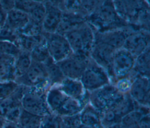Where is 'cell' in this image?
<instances>
[{
    "label": "cell",
    "instance_id": "6da1fadb",
    "mask_svg": "<svg viewBox=\"0 0 150 128\" xmlns=\"http://www.w3.org/2000/svg\"><path fill=\"white\" fill-rule=\"evenodd\" d=\"M86 21L96 32H104L128 26L118 15L113 1H101L96 9L89 15Z\"/></svg>",
    "mask_w": 150,
    "mask_h": 128
},
{
    "label": "cell",
    "instance_id": "7a4b0ae2",
    "mask_svg": "<svg viewBox=\"0 0 150 128\" xmlns=\"http://www.w3.org/2000/svg\"><path fill=\"white\" fill-rule=\"evenodd\" d=\"M74 54L90 56L94 43V29L86 21L64 35Z\"/></svg>",
    "mask_w": 150,
    "mask_h": 128
},
{
    "label": "cell",
    "instance_id": "3957f363",
    "mask_svg": "<svg viewBox=\"0 0 150 128\" xmlns=\"http://www.w3.org/2000/svg\"><path fill=\"white\" fill-rule=\"evenodd\" d=\"M46 90L35 87H26L21 99L22 109L32 114L45 117L52 114L46 100Z\"/></svg>",
    "mask_w": 150,
    "mask_h": 128
},
{
    "label": "cell",
    "instance_id": "277c9868",
    "mask_svg": "<svg viewBox=\"0 0 150 128\" xmlns=\"http://www.w3.org/2000/svg\"><path fill=\"white\" fill-rule=\"evenodd\" d=\"M80 81L84 89L90 92L110 83V77L106 70L95 63L91 58Z\"/></svg>",
    "mask_w": 150,
    "mask_h": 128
},
{
    "label": "cell",
    "instance_id": "5b68a950",
    "mask_svg": "<svg viewBox=\"0 0 150 128\" xmlns=\"http://www.w3.org/2000/svg\"><path fill=\"white\" fill-rule=\"evenodd\" d=\"M15 81L18 85L26 87L48 89L51 86L45 65L32 60L31 65L27 72Z\"/></svg>",
    "mask_w": 150,
    "mask_h": 128
},
{
    "label": "cell",
    "instance_id": "8992f818",
    "mask_svg": "<svg viewBox=\"0 0 150 128\" xmlns=\"http://www.w3.org/2000/svg\"><path fill=\"white\" fill-rule=\"evenodd\" d=\"M114 85L110 84L91 92L90 95L91 105L101 113L111 108L122 97Z\"/></svg>",
    "mask_w": 150,
    "mask_h": 128
},
{
    "label": "cell",
    "instance_id": "52a82bcc",
    "mask_svg": "<svg viewBox=\"0 0 150 128\" xmlns=\"http://www.w3.org/2000/svg\"><path fill=\"white\" fill-rule=\"evenodd\" d=\"M43 34L50 57L56 63L66 59L73 53L64 35L56 32H43Z\"/></svg>",
    "mask_w": 150,
    "mask_h": 128
},
{
    "label": "cell",
    "instance_id": "ba28073f",
    "mask_svg": "<svg viewBox=\"0 0 150 128\" xmlns=\"http://www.w3.org/2000/svg\"><path fill=\"white\" fill-rule=\"evenodd\" d=\"M135 60V57L123 48L115 50L109 73L110 78L117 81L128 77L132 71Z\"/></svg>",
    "mask_w": 150,
    "mask_h": 128
},
{
    "label": "cell",
    "instance_id": "9c48e42d",
    "mask_svg": "<svg viewBox=\"0 0 150 128\" xmlns=\"http://www.w3.org/2000/svg\"><path fill=\"white\" fill-rule=\"evenodd\" d=\"M90 59L88 56L73 53L69 57L56 64L65 78L80 80Z\"/></svg>",
    "mask_w": 150,
    "mask_h": 128
},
{
    "label": "cell",
    "instance_id": "30bf717a",
    "mask_svg": "<svg viewBox=\"0 0 150 128\" xmlns=\"http://www.w3.org/2000/svg\"><path fill=\"white\" fill-rule=\"evenodd\" d=\"M134 30L127 26L101 32L94 30V41L106 44L117 50L122 47L127 37Z\"/></svg>",
    "mask_w": 150,
    "mask_h": 128
},
{
    "label": "cell",
    "instance_id": "8fae6325",
    "mask_svg": "<svg viewBox=\"0 0 150 128\" xmlns=\"http://www.w3.org/2000/svg\"><path fill=\"white\" fill-rule=\"evenodd\" d=\"M149 47V32L134 30L127 37L122 48L135 57Z\"/></svg>",
    "mask_w": 150,
    "mask_h": 128
},
{
    "label": "cell",
    "instance_id": "7c38bea8",
    "mask_svg": "<svg viewBox=\"0 0 150 128\" xmlns=\"http://www.w3.org/2000/svg\"><path fill=\"white\" fill-rule=\"evenodd\" d=\"M129 95L138 105L148 107L149 103V78L137 75L132 81Z\"/></svg>",
    "mask_w": 150,
    "mask_h": 128
},
{
    "label": "cell",
    "instance_id": "4fadbf2b",
    "mask_svg": "<svg viewBox=\"0 0 150 128\" xmlns=\"http://www.w3.org/2000/svg\"><path fill=\"white\" fill-rule=\"evenodd\" d=\"M115 51V49L106 44L94 41L90 53V57L98 65L104 68L109 75Z\"/></svg>",
    "mask_w": 150,
    "mask_h": 128
},
{
    "label": "cell",
    "instance_id": "5bb4252c",
    "mask_svg": "<svg viewBox=\"0 0 150 128\" xmlns=\"http://www.w3.org/2000/svg\"><path fill=\"white\" fill-rule=\"evenodd\" d=\"M46 8V13L42 26L43 32L54 33L61 20L62 10L57 1H43Z\"/></svg>",
    "mask_w": 150,
    "mask_h": 128
},
{
    "label": "cell",
    "instance_id": "9a60e30c",
    "mask_svg": "<svg viewBox=\"0 0 150 128\" xmlns=\"http://www.w3.org/2000/svg\"><path fill=\"white\" fill-rule=\"evenodd\" d=\"M29 20L28 14L18 9L13 8L6 13L5 25L18 33L26 26Z\"/></svg>",
    "mask_w": 150,
    "mask_h": 128
},
{
    "label": "cell",
    "instance_id": "2e32d148",
    "mask_svg": "<svg viewBox=\"0 0 150 128\" xmlns=\"http://www.w3.org/2000/svg\"><path fill=\"white\" fill-rule=\"evenodd\" d=\"M56 85L66 95L79 101L84 96L86 90L79 79L64 78Z\"/></svg>",
    "mask_w": 150,
    "mask_h": 128
},
{
    "label": "cell",
    "instance_id": "e0dca14e",
    "mask_svg": "<svg viewBox=\"0 0 150 128\" xmlns=\"http://www.w3.org/2000/svg\"><path fill=\"white\" fill-rule=\"evenodd\" d=\"M81 123L83 124L101 128V113L91 104L87 105L80 112Z\"/></svg>",
    "mask_w": 150,
    "mask_h": 128
},
{
    "label": "cell",
    "instance_id": "ac0fdd59",
    "mask_svg": "<svg viewBox=\"0 0 150 128\" xmlns=\"http://www.w3.org/2000/svg\"><path fill=\"white\" fill-rule=\"evenodd\" d=\"M150 54L149 47L141 54L135 57L134 66L132 72L135 75L149 77Z\"/></svg>",
    "mask_w": 150,
    "mask_h": 128
},
{
    "label": "cell",
    "instance_id": "d6986e66",
    "mask_svg": "<svg viewBox=\"0 0 150 128\" xmlns=\"http://www.w3.org/2000/svg\"><path fill=\"white\" fill-rule=\"evenodd\" d=\"M32 63L30 53L21 50L19 54L15 58L13 69L15 80L23 75L29 68Z\"/></svg>",
    "mask_w": 150,
    "mask_h": 128
},
{
    "label": "cell",
    "instance_id": "ffe728a7",
    "mask_svg": "<svg viewBox=\"0 0 150 128\" xmlns=\"http://www.w3.org/2000/svg\"><path fill=\"white\" fill-rule=\"evenodd\" d=\"M43 118L22 109L16 125L18 128H40Z\"/></svg>",
    "mask_w": 150,
    "mask_h": 128
},
{
    "label": "cell",
    "instance_id": "44dd1931",
    "mask_svg": "<svg viewBox=\"0 0 150 128\" xmlns=\"http://www.w3.org/2000/svg\"><path fill=\"white\" fill-rule=\"evenodd\" d=\"M44 39L43 34L38 36H29L18 33L16 44L21 50L31 53V51L39 44Z\"/></svg>",
    "mask_w": 150,
    "mask_h": 128
},
{
    "label": "cell",
    "instance_id": "7402d4cb",
    "mask_svg": "<svg viewBox=\"0 0 150 128\" xmlns=\"http://www.w3.org/2000/svg\"><path fill=\"white\" fill-rule=\"evenodd\" d=\"M14 60L13 57L0 56V81H15Z\"/></svg>",
    "mask_w": 150,
    "mask_h": 128
},
{
    "label": "cell",
    "instance_id": "603a6c76",
    "mask_svg": "<svg viewBox=\"0 0 150 128\" xmlns=\"http://www.w3.org/2000/svg\"><path fill=\"white\" fill-rule=\"evenodd\" d=\"M146 107L136 108L134 110L124 116L121 119L120 123L124 128H137V125L141 118L145 115L148 114L146 112V109H144Z\"/></svg>",
    "mask_w": 150,
    "mask_h": 128
},
{
    "label": "cell",
    "instance_id": "cb8c5ba5",
    "mask_svg": "<svg viewBox=\"0 0 150 128\" xmlns=\"http://www.w3.org/2000/svg\"><path fill=\"white\" fill-rule=\"evenodd\" d=\"M30 56L33 61L43 64L51 58L46 47L45 37L42 41L31 51Z\"/></svg>",
    "mask_w": 150,
    "mask_h": 128
},
{
    "label": "cell",
    "instance_id": "d4e9b609",
    "mask_svg": "<svg viewBox=\"0 0 150 128\" xmlns=\"http://www.w3.org/2000/svg\"><path fill=\"white\" fill-rule=\"evenodd\" d=\"M43 33L42 24L38 23L29 18V20L26 26L18 33L29 36H38L42 35Z\"/></svg>",
    "mask_w": 150,
    "mask_h": 128
},
{
    "label": "cell",
    "instance_id": "484cf974",
    "mask_svg": "<svg viewBox=\"0 0 150 128\" xmlns=\"http://www.w3.org/2000/svg\"><path fill=\"white\" fill-rule=\"evenodd\" d=\"M21 50L17 44L14 43L0 41V56H6L15 58L19 54Z\"/></svg>",
    "mask_w": 150,
    "mask_h": 128
},
{
    "label": "cell",
    "instance_id": "4316f807",
    "mask_svg": "<svg viewBox=\"0 0 150 128\" xmlns=\"http://www.w3.org/2000/svg\"><path fill=\"white\" fill-rule=\"evenodd\" d=\"M15 81H0V100L11 96L19 87Z\"/></svg>",
    "mask_w": 150,
    "mask_h": 128
},
{
    "label": "cell",
    "instance_id": "83f0119b",
    "mask_svg": "<svg viewBox=\"0 0 150 128\" xmlns=\"http://www.w3.org/2000/svg\"><path fill=\"white\" fill-rule=\"evenodd\" d=\"M46 13V8L43 1H39L38 5L29 14L30 19L40 24L42 23Z\"/></svg>",
    "mask_w": 150,
    "mask_h": 128
},
{
    "label": "cell",
    "instance_id": "f1b7e54d",
    "mask_svg": "<svg viewBox=\"0 0 150 128\" xmlns=\"http://www.w3.org/2000/svg\"><path fill=\"white\" fill-rule=\"evenodd\" d=\"M18 33L4 25L0 27V41H7L16 44Z\"/></svg>",
    "mask_w": 150,
    "mask_h": 128
},
{
    "label": "cell",
    "instance_id": "f546056e",
    "mask_svg": "<svg viewBox=\"0 0 150 128\" xmlns=\"http://www.w3.org/2000/svg\"><path fill=\"white\" fill-rule=\"evenodd\" d=\"M36 1H15V8L29 14L38 5Z\"/></svg>",
    "mask_w": 150,
    "mask_h": 128
},
{
    "label": "cell",
    "instance_id": "4dcf8cb0",
    "mask_svg": "<svg viewBox=\"0 0 150 128\" xmlns=\"http://www.w3.org/2000/svg\"><path fill=\"white\" fill-rule=\"evenodd\" d=\"M65 124L70 128H77L81 123L80 117V113L70 116H62Z\"/></svg>",
    "mask_w": 150,
    "mask_h": 128
},
{
    "label": "cell",
    "instance_id": "1f68e13d",
    "mask_svg": "<svg viewBox=\"0 0 150 128\" xmlns=\"http://www.w3.org/2000/svg\"><path fill=\"white\" fill-rule=\"evenodd\" d=\"M2 9L6 12L15 8V1H1Z\"/></svg>",
    "mask_w": 150,
    "mask_h": 128
},
{
    "label": "cell",
    "instance_id": "d6a6232c",
    "mask_svg": "<svg viewBox=\"0 0 150 128\" xmlns=\"http://www.w3.org/2000/svg\"><path fill=\"white\" fill-rule=\"evenodd\" d=\"M137 128H149V113L144 115L139 120Z\"/></svg>",
    "mask_w": 150,
    "mask_h": 128
},
{
    "label": "cell",
    "instance_id": "836d02e7",
    "mask_svg": "<svg viewBox=\"0 0 150 128\" xmlns=\"http://www.w3.org/2000/svg\"><path fill=\"white\" fill-rule=\"evenodd\" d=\"M6 13L2 9H0V27H2L5 23Z\"/></svg>",
    "mask_w": 150,
    "mask_h": 128
},
{
    "label": "cell",
    "instance_id": "e575fe53",
    "mask_svg": "<svg viewBox=\"0 0 150 128\" xmlns=\"http://www.w3.org/2000/svg\"><path fill=\"white\" fill-rule=\"evenodd\" d=\"M6 122H7L5 120V119L0 115V128H4Z\"/></svg>",
    "mask_w": 150,
    "mask_h": 128
},
{
    "label": "cell",
    "instance_id": "d590c367",
    "mask_svg": "<svg viewBox=\"0 0 150 128\" xmlns=\"http://www.w3.org/2000/svg\"><path fill=\"white\" fill-rule=\"evenodd\" d=\"M105 128H124V127H122V126L121 125V124L120 123H115V124L110 125Z\"/></svg>",
    "mask_w": 150,
    "mask_h": 128
},
{
    "label": "cell",
    "instance_id": "8d00e7d4",
    "mask_svg": "<svg viewBox=\"0 0 150 128\" xmlns=\"http://www.w3.org/2000/svg\"><path fill=\"white\" fill-rule=\"evenodd\" d=\"M40 128H47L46 126H43V124H41V126H40Z\"/></svg>",
    "mask_w": 150,
    "mask_h": 128
},
{
    "label": "cell",
    "instance_id": "74e56055",
    "mask_svg": "<svg viewBox=\"0 0 150 128\" xmlns=\"http://www.w3.org/2000/svg\"><path fill=\"white\" fill-rule=\"evenodd\" d=\"M0 9H2V7H1V1H0Z\"/></svg>",
    "mask_w": 150,
    "mask_h": 128
}]
</instances>
